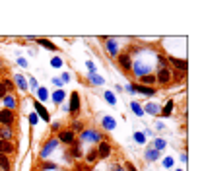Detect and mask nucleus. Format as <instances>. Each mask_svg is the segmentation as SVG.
<instances>
[{"label": "nucleus", "instance_id": "obj_1", "mask_svg": "<svg viewBox=\"0 0 202 171\" xmlns=\"http://www.w3.org/2000/svg\"><path fill=\"white\" fill-rule=\"evenodd\" d=\"M128 92H138V93H144V95H153L156 89L150 88V86H142V84H130L128 86Z\"/></svg>", "mask_w": 202, "mask_h": 171}, {"label": "nucleus", "instance_id": "obj_2", "mask_svg": "<svg viewBox=\"0 0 202 171\" xmlns=\"http://www.w3.org/2000/svg\"><path fill=\"white\" fill-rule=\"evenodd\" d=\"M156 80L159 84H163V86L171 82V72H169V68H159L157 74H156Z\"/></svg>", "mask_w": 202, "mask_h": 171}, {"label": "nucleus", "instance_id": "obj_3", "mask_svg": "<svg viewBox=\"0 0 202 171\" xmlns=\"http://www.w3.org/2000/svg\"><path fill=\"white\" fill-rule=\"evenodd\" d=\"M0 122H2V126H10L14 122V113L10 109L0 111Z\"/></svg>", "mask_w": 202, "mask_h": 171}, {"label": "nucleus", "instance_id": "obj_4", "mask_svg": "<svg viewBox=\"0 0 202 171\" xmlns=\"http://www.w3.org/2000/svg\"><path fill=\"white\" fill-rule=\"evenodd\" d=\"M56 146H58V142L55 140V138H52V140H49V142H47L45 146H43V150H41V158H43V159H45V158H49V156H51V152H52V150H55Z\"/></svg>", "mask_w": 202, "mask_h": 171}, {"label": "nucleus", "instance_id": "obj_5", "mask_svg": "<svg viewBox=\"0 0 202 171\" xmlns=\"http://www.w3.org/2000/svg\"><path fill=\"white\" fill-rule=\"evenodd\" d=\"M82 140L84 142H99L101 140V134H97L95 130H82Z\"/></svg>", "mask_w": 202, "mask_h": 171}, {"label": "nucleus", "instance_id": "obj_6", "mask_svg": "<svg viewBox=\"0 0 202 171\" xmlns=\"http://www.w3.org/2000/svg\"><path fill=\"white\" fill-rule=\"evenodd\" d=\"M97 156H99V158H109V156H111V146H109L107 142H99Z\"/></svg>", "mask_w": 202, "mask_h": 171}, {"label": "nucleus", "instance_id": "obj_7", "mask_svg": "<svg viewBox=\"0 0 202 171\" xmlns=\"http://www.w3.org/2000/svg\"><path fill=\"white\" fill-rule=\"evenodd\" d=\"M58 138H60V142H64V144H74V132L72 130H60Z\"/></svg>", "mask_w": 202, "mask_h": 171}, {"label": "nucleus", "instance_id": "obj_8", "mask_svg": "<svg viewBox=\"0 0 202 171\" xmlns=\"http://www.w3.org/2000/svg\"><path fill=\"white\" fill-rule=\"evenodd\" d=\"M169 60L173 62V66L177 68V72L181 70V72H187V60H185V58H169Z\"/></svg>", "mask_w": 202, "mask_h": 171}, {"label": "nucleus", "instance_id": "obj_9", "mask_svg": "<svg viewBox=\"0 0 202 171\" xmlns=\"http://www.w3.org/2000/svg\"><path fill=\"white\" fill-rule=\"evenodd\" d=\"M68 109H70L72 113H78V109H80V97H78L76 92L70 95V107H68Z\"/></svg>", "mask_w": 202, "mask_h": 171}, {"label": "nucleus", "instance_id": "obj_10", "mask_svg": "<svg viewBox=\"0 0 202 171\" xmlns=\"http://www.w3.org/2000/svg\"><path fill=\"white\" fill-rule=\"evenodd\" d=\"M35 109H37V115H39L43 121H49V119H51V117H49V111H47L45 107L39 103V101H35Z\"/></svg>", "mask_w": 202, "mask_h": 171}, {"label": "nucleus", "instance_id": "obj_11", "mask_svg": "<svg viewBox=\"0 0 202 171\" xmlns=\"http://www.w3.org/2000/svg\"><path fill=\"white\" fill-rule=\"evenodd\" d=\"M14 152V144L10 140H0V154H10Z\"/></svg>", "mask_w": 202, "mask_h": 171}, {"label": "nucleus", "instance_id": "obj_12", "mask_svg": "<svg viewBox=\"0 0 202 171\" xmlns=\"http://www.w3.org/2000/svg\"><path fill=\"white\" fill-rule=\"evenodd\" d=\"M119 64L124 68V70H130V68H132V62H130V56L128 55H121L119 56Z\"/></svg>", "mask_w": 202, "mask_h": 171}, {"label": "nucleus", "instance_id": "obj_13", "mask_svg": "<svg viewBox=\"0 0 202 171\" xmlns=\"http://www.w3.org/2000/svg\"><path fill=\"white\" fill-rule=\"evenodd\" d=\"M134 72L138 74V76H146V74L150 72V66H144L142 62H136L134 64Z\"/></svg>", "mask_w": 202, "mask_h": 171}, {"label": "nucleus", "instance_id": "obj_14", "mask_svg": "<svg viewBox=\"0 0 202 171\" xmlns=\"http://www.w3.org/2000/svg\"><path fill=\"white\" fill-rule=\"evenodd\" d=\"M10 138H12V128L0 126V140H10Z\"/></svg>", "mask_w": 202, "mask_h": 171}, {"label": "nucleus", "instance_id": "obj_15", "mask_svg": "<svg viewBox=\"0 0 202 171\" xmlns=\"http://www.w3.org/2000/svg\"><path fill=\"white\" fill-rule=\"evenodd\" d=\"M2 99H4V103H6V109L12 111L14 107H16V97H14V95H10V93H8V95H4Z\"/></svg>", "mask_w": 202, "mask_h": 171}, {"label": "nucleus", "instance_id": "obj_16", "mask_svg": "<svg viewBox=\"0 0 202 171\" xmlns=\"http://www.w3.org/2000/svg\"><path fill=\"white\" fill-rule=\"evenodd\" d=\"M37 43H39V45H43L45 49H49V51H56V45H52L49 39H43V37H39V39H37Z\"/></svg>", "mask_w": 202, "mask_h": 171}, {"label": "nucleus", "instance_id": "obj_17", "mask_svg": "<svg viewBox=\"0 0 202 171\" xmlns=\"http://www.w3.org/2000/svg\"><path fill=\"white\" fill-rule=\"evenodd\" d=\"M103 126L107 128V130H113L115 128V119L113 117H103Z\"/></svg>", "mask_w": 202, "mask_h": 171}, {"label": "nucleus", "instance_id": "obj_18", "mask_svg": "<svg viewBox=\"0 0 202 171\" xmlns=\"http://www.w3.org/2000/svg\"><path fill=\"white\" fill-rule=\"evenodd\" d=\"M157 158H159V152H157V150L150 148V150L146 152V159H148V162H153V159H157Z\"/></svg>", "mask_w": 202, "mask_h": 171}, {"label": "nucleus", "instance_id": "obj_19", "mask_svg": "<svg viewBox=\"0 0 202 171\" xmlns=\"http://www.w3.org/2000/svg\"><path fill=\"white\" fill-rule=\"evenodd\" d=\"M140 82H142V86L144 84H148L152 88V84L156 82V76H152V74H146V76H140Z\"/></svg>", "mask_w": 202, "mask_h": 171}, {"label": "nucleus", "instance_id": "obj_20", "mask_svg": "<svg viewBox=\"0 0 202 171\" xmlns=\"http://www.w3.org/2000/svg\"><path fill=\"white\" fill-rule=\"evenodd\" d=\"M0 167H2V171H10V162L4 154H0Z\"/></svg>", "mask_w": 202, "mask_h": 171}, {"label": "nucleus", "instance_id": "obj_21", "mask_svg": "<svg viewBox=\"0 0 202 171\" xmlns=\"http://www.w3.org/2000/svg\"><path fill=\"white\" fill-rule=\"evenodd\" d=\"M16 84H18V88H20V89H23V92L27 89V82H25V78H23V76H16Z\"/></svg>", "mask_w": 202, "mask_h": 171}, {"label": "nucleus", "instance_id": "obj_22", "mask_svg": "<svg viewBox=\"0 0 202 171\" xmlns=\"http://www.w3.org/2000/svg\"><path fill=\"white\" fill-rule=\"evenodd\" d=\"M146 111H148V113H152V115H159V105L148 103V105H146Z\"/></svg>", "mask_w": 202, "mask_h": 171}, {"label": "nucleus", "instance_id": "obj_23", "mask_svg": "<svg viewBox=\"0 0 202 171\" xmlns=\"http://www.w3.org/2000/svg\"><path fill=\"white\" fill-rule=\"evenodd\" d=\"M171 111H173V101H167L165 109H159V113H161L163 117H167V115H171Z\"/></svg>", "mask_w": 202, "mask_h": 171}, {"label": "nucleus", "instance_id": "obj_24", "mask_svg": "<svg viewBox=\"0 0 202 171\" xmlns=\"http://www.w3.org/2000/svg\"><path fill=\"white\" fill-rule=\"evenodd\" d=\"M97 158H99V156H97V150H89V152H88V156H86V159H88L89 163H93Z\"/></svg>", "mask_w": 202, "mask_h": 171}, {"label": "nucleus", "instance_id": "obj_25", "mask_svg": "<svg viewBox=\"0 0 202 171\" xmlns=\"http://www.w3.org/2000/svg\"><path fill=\"white\" fill-rule=\"evenodd\" d=\"M107 51L111 53V55H117V43H115L113 39L107 41Z\"/></svg>", "mask_w": 202, "mask_h": 171}, {"label": "nucleus", "instance_id": "obj_26", "mask_svg": "<svg viewBox=\"0 0 202 171\" xmlns=\"http://www.w3.org/2000/svg\"><path fill=\"white\" fill-rule=\"evenodd\" d=\"M72 156H74V158H80V156H82V150H80V144H78V142L72 144Z\"/></svg>", "mask_w": 202, "mask_h": 171}, {"label": "nucleus", "instance_id": "obj_27", "mask_svg": "<svg viewBox=\"0 0 202 171\" xmlns=\"http://www.w3.org/2000/svg\"><path fill=\"white\" fill-rule=\"evenodd\" d=\"M62 99H64V92H62V89H58V92L52 95V101H55V103H60Z\"/></svg>", "mask_w": 202, "mask_h": 171}, {"label": "nucleus", "instance_id": "obj_28", "mask_svg": "<svg viewBox=\"0 0 202 171\" xmlns=\"http://www.w3.org/2000/svg\"><path fill=\"white\" fill-rule=\"evenodd\" d=\"M105 99L109 101L111 105H115L117 103V99H115V95H113V92H105Z\"/></svg>", "mask_w": 202, "mask_h": 171}, {"label": "nucleus", "instance_id": "obj_29", "mask_svg": "<svg viewBox=\"0 0 202 171\" xmlns=\"http://www.w3.org/2000/svg\"><path fill=\"white\" fill-rule=\"evenodd\" d=\"M161 148H165V140H161V138H157V140H156V148H153V150H157V152H159V150H161Z\"/></svg>", "mask_w": 202, "mask_h": 171}, {"label": "nucleus", "instance_id": "obj_30", "mask_svg": "<svg viewBox=\"0 0 202 171\" xmlns=\"http://www.w3.org/2000/svg\"><path fill=\"white\" fill-rule=\"evenodd\" d=\"M134 140H136L138 144H142V142H144V132H136V134H134Z\"/></svg>", "mask_w": 202, "mask_h": 171}, {"label": "nucleus", "instance_id": "obj_31", "mask_svg": "<svg viewBox=\"0 0 202 171\" xmlns=\"http://www.w3.org/2000/svg\"><path fill=\"white\" fill-rule=\"evenodd\" d=\"M130 107H132V111H134V113H136V115H142V113H144V111H142V109H140V105H138V103H132Z\"/></svg>", "mask_w": 202, "mask_h": 171}, {"label": "nucleus", "instance_id": "obj_32", "mask_svg": "<svg viewBox=\"0 0 202 171\" xmlns=\"http://www.w3.org/2000/svg\"><path fill=\"white\" fill-rule=\"evenodd\" d=\"M92 82H93V84H103V78H99L97 74L93 72V74H92Z\"/></svg>", "mask_w": 202, "mask_h": 171}, {"label": "nucleus", "instance_id": "obj_33", "mask_svg": "<svg viewBox=\"0 0 202 171\" xmlns=\"http://www.w3.org/2000/svg\"><path fill=\"white\" fill-rule=\"evenodd\" d=\"M6 92H8V89H6V86L0 82V97H4V95H6Z\"/></svg>", "mask_w": 202, "mask_h": 171}, {"label": "nucleus", "instance_id": "obj_34", "mask_svg": "<svg viewBox=\"0 0 202 171\" xmlns=\"http://www.w3.org/2000/svg\"><path fill=\"white\" fill-rule=\"evenodd\" d=\"M171 76H173L171 80H177V82H179V80L183 78V72H175V74H171Z\"/></svg>", "mask_w": 202, "mask_h": 171}, {"label": "nucleus", "instance_id": "obj_35", "mask_svg": "<svg viewBox=\"0 0 202 171\" xmlns=\"http://www.w3.org/2000/svg\"><path fill=\"white\" fill-rule=\"evenodd\" d=\"M74 130H82V122H80V121H76V122H74Z\"/></svg>", "mask_w": 202, "mask_h": 171}, {"label": "nucleus", "instance_id": "obj_36", "mask_svg": "<svg viewBox=\"0 0 202 171\" xmlns=\"http://www.w3.org/2000/svg\"><path fill=\"white\" fill-rule=\"evenodd\" d=\"M39 97H41V99H45V97H47V93H45V89H43V88L39 89Z\"/></svg>", "mask_w": 202, "mask_h": 171}, {"label": "nucleus", "instance_id": "obj_37", "mask_svg": "<svg viewBox=\"0 0 202 171\" xmlns=\"http://www.w3.org/2000/svg\"><path fill=\"white\" fill-rule=\"evenodd\" d=\"M126 171H136V167L132 163H126Z\"/></svg>", "mask_w": 202, "mask_h": 171}, {"label": "nucleus", "instance_id": "obj_38", "mask_svg": "<svg viewBox=\"0 0 202 171\" xmlns=\"http://www.w3.org/2000/svg\"><path fill=\"white\" fill-rule=\"evenodd\" d=\"M165 165H167V167H171V165H173V159L167 158V159H165Z\"/></svg>", "mask_w": 202, "mask_h": 171}, {"label": "nucleus", "instance_id": "obj_39", "mask_svg": "<svg viewBox=\"0 0 202 171\" xmlns=\"http://www.w3.org/2000/svg\"><path fill=\"white\" fill-rule=\"evenodd\" d=\"M111 171H123V167H121V165H113V167H111Z\"/></svg>", "mask_w": 202, "mask_h": 171}, {"label": "nucleus", "instance_id": "obj_40", "mask_svg": "<svg viewBox=\"0 0 202 171\" xmlns=\"http://www.w3.org/2000/svg\"><path fill=\"white\" fill-rule=\"evenodd\" d=\"M52 66H60V60H58V58H52Z\"/></svg>", "mask_w": 202, "mask_h": 171}, {"label": "nucleus", "instance_id": "obj_41", "mask_svg": "<svg viewBox=\"0 0 202 171\" xmlns=\"http://www.w3.org/2000/svg\"><path fill=\"white\" fill-rule=\"evenodd\" d=\"M29 121H31V122H33V125H35V122H37V115H31V117H29Z\"/></svg>", "mask_w": 202, "mask_h": 171}]
</instances>
